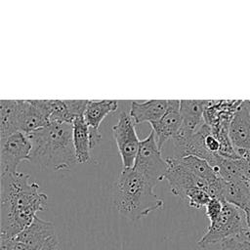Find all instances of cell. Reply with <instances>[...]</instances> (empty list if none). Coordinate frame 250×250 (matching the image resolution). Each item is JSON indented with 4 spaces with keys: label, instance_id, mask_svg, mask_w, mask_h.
I'll list each match as a JSON object with an SVG mask.
<instances>
[{
    "label": "cell",
    "instance_id": "cell-3",
    "mask_svg": "<svg viewBox=\"0 0 250 250\" xmlns=\"http://www.w3.org/2000/svg\"><path fill=\"white\" fill-rule=\"evenodd\" d=\"M145 176L132 168H123L113 186V203L124 217L136 221L160 210L164 202L153 191Z\"/></svg>",
    "mask_w": 250,
    "mask_h": 250
},
{
    "label": "cell",
    "instance_id": "cell-7",
    "mask_svg": "<svg viewBox=\"0 0 250 250\" xmlns=\"http://www.w3.org/2000/svg\"><path fill=\"white\" fill-rule=\"evenodd\" d=\"M31 143L26 134L16 133L0 141V175L14 174L22 161H30Z\"/></svg>",
    "mask_w": 250,
    "mask_h": 250
},
{
    "label": "cell",
    "instance_id": "cell-15",
    "mask_svg": "<svg viewBox=\"0 0 250 250\" xmlns=\"http://www.w3.org/2000/svg\"><path fill=\"white\" fill-rule=\"evenodd\" d=\"M168 100H149V101H133L131 103L130 116L136 125L143 122L150 124L158 121L166 112Z\"/></svg>",
    "mask_w": 250,
    "mask_h": 250
},
{
    "label": "cell",
    "instance_id": "cell-25",
    "mask_svg": "<svg viewBox=\"0 0 250 250\" xmlns=\"http://www.w3.org/2000/svg\"><path fill=\"white\" fill-rule=\"evenodd\" d=\"M41 250H59V242L57 239V236H54L51 238Z\"/></svg>",
    "mask_w": 250,
    "mask_h": 250
},
{
    "label": "cell",
    "instance_id": "cell-18",
    "mask_svg": "<svg viewBox=\"0 0 250 250\" xmlns=\"http://www.w3.org/2000/svg\"><path fill=\"white\" fill-rule=\"evenodd\" d=\"M175 159L183 167H185L186 169L193 173L198 178L207 182L209 185L215 182L218 178H220L217 175L215 169L204 159H201L193 155H188V156L175 158Z\"/></svg>",
    "mask_w": 250,
    "mask_h": 250
},
{
    "label": "cell",
    "instance_id": "cell-23",
    "mask_svg": "<svg viewBox=\"0 0 250 250\" xmlns=\"http://www.w3.org/2000/svg\"><path fill=\"white\" fill-rule=\"evenodd\" d=\"M236 151L241 160L243 180L250 186V149H237Z\"/></svg>",
    "mask_w": 250,
    "mask_h": 250
},
{
    "label": "cell",
    "instance_id": "cell-27",
    "mask_svg": "<svg viewBox=\"0 0 250 250\" xmlns=\"http://www.w3.org/2000/svg\"><path fill=\"white\" fill-rule=\"evenodd\" d=\"M243 103H244V104L246 105L247 109H248V110H249V112H250V100H246V101H243Z\"/></svg>",
    "mask_w": 250,
    "mask_h": 250
},
{
    "label": "cell",
    "instance_id": "cell-5",
    "mask_svg": "<svg viewBox=\"0 0 250 250\" xmlns=\"http://www.w3.org/2000/svg\"><path fill=\"white\" fill-rule=\"evenodd\" d=\"M133 168L145 176L153 187L165 179L169 165L161 155L153 131L141 141Z\"/></svg>",
    "mask_w": 250,
    "mask_h": 250
},
{
    "label": "cell",
    "instance_id": "cell-8",
    "mask_svg": "<svg viewBox=\"0 0 250 250\" xmlns=\"http://www.w3.org/2000/svg\"><path fill=\"white\" fill-rule=\"evenodd\" d=\"M54 236H56L54 224L36 216L27 228L11 239L12 250H41Z\"/></svg>",
    "mask_w": 250,
    "mask_h": 250
},
{
    "label": "cell",
    "instance_id": "cell-14",
    "mask_svg": "<svg viewBox=\"0 0 250 250\" xmlns=\"http://www.w3.org/2000/svg\"><path fill=\"white\" fill-rule=\"evenodd\" d=\"M229 133L236 150L250 149V112L243 101L232 117Z\"/></svg>",
    "mask_w": 250,
    "mask_h": 250
},
{
    "label": "cell",
    "instance_id": "cell-22",
    "mask_svg": "<svg viewBox=\"0 0 250 250\" xmlns=\"http://www.w3.org/2000/svg\"><path fill=\"white\" fill-rule=\"evenodd\" d=\"M224 207V201L218 198H211L208 204L205 206V213L210 221V224L214 223L219 219L222 214Z\"/></svg>",
    "mask_w": 250,
    "mask_h": 250
},
{
    "label": "cell",
    "instance_id": "cell-19",
    "mask_svg": "<svg viewBox=\"0 0 250 250\" xmlns=\"http://www.w3.org/2000/svg\"><path fill=\"white\" fill-rule=\"evenodd\" d=\"M17 100L0 101V141L18 132L16 124Z\"/></svg>",
    "mask_w": 250,
    "mask_h": 250
},
{
    "label": "cell",
    "instance_id": "cell-17",
    "mask_svg": "<svg viewBox=\"0 0 250 250\" xmlns=\"http://www.w3.org/2000/svg\"><path fill=\"white\" fill-rule=\"evenodd\" d=\"M30 102L44 114L50 123H68L74 121L66 101L61 100H30Z\"/></svg>",
    "mask_w": 250,
    "mask_h": 250
},
{
    "label": "cell",
    "instance_id": "cell-9",
    "mask_svg": "<svg viewBox=\"0 0 250 250\" xmlns=\"http://www.w3.org/2000/svg\"><path fill=\"white\" fill-rule=\"evenodd\" d=\"M169 165L165 180L168 181L170 191L183 199L187 190L190 188H202L207 191L210 186L207 182L195 176L193 173L183 167L174 157H166Z\"/></svg>",
    "mask_w": 250,
    "mask_h": 250
},
{
    "label": "cell",
    "instance_id": "cell-10",
    "mask_svg": "<svg viewBox=\"0 0 250 250\" xmlns=\"http://www.w3.org/2000/svg\"><path fill=\"white\" fill-rule=\"evenodd\" d=\"M206 104L207 100H180L182 124L174 138L189 137L204 125Z\"/></svg>",
    "mask_w": 250,
    "mask_h": 250
},
{
    "label": "cell",
    "instance_id": "cell-4",
    "mask_svg": "<svg viewBox=\"0 0 250 250\" xmlns=\"http://www.w3.org/2000/svg\"><path fill=\"white\" fill-rule=\"evenodd\" d=\"M249 230L245 212L226 201L221 216L217 221L210 224L206 232L198 240L199 248L223 243L227 239L244 235Z\"/></svg>",
    "mask_w": 250,
    "mask_h": 250
},
{
    "label": "cell",
    "instance_id": "cell-2",
    "mask_svg": "<svg viewBox=\"0 0 250 250\" xmlns=\"http://www.w3.org/2000/svg\"><path fill=\"white\" fill-rule=\"evenodd\" d=\"M27 136L31 143L29 162L55 171L68 170L77 163L72 124L49 123Z\"/></svg>",
    "mask_w": 250,
    "mask_h": 250
},
{
    "label": "cell",
    "instance_id": "cell-6",
    "mask_svg": "<svg viewBox=\"0 0 250 250\" xmlns=\"http://www.w3.org/2000/svg\"><path fill=\"white\" fill-rule=\"evenodd\" d=\"M135 123L130 113L121 111L117 123L112 127L113 137L122 160L123 168H132L139 151L140 143Z\"/></svg>",
    "mask_w": 250,
    "mask_h": 250
},
{
    "label": "cell",
    "instance_id": "cell-11",
    "mask_svg": "<svg viewBox=\"0 0 250 250\" xmlns=\"http://www.w3.org/2000/svg\"><path fill=\"white\" fill-rule=\"evenodd\" d=\"M182 124L179 100H168V107L165 114L156 122L150 124L158 147L162 151L164 144L172 140L178 133Z\"/></svg>",
    "mask_w": 250,
    "mask_h": 250
},
{
    "label": "cell",
    "instance_id": "cell-16",
    "mask_svg": "<svg viewBox=\"0 0 250 250\" xmlns=\"http://www.w3.org/2000/svg\"><path fill=\"white\" fill-rule=\"evenodd\" d=\"M72 138L77 163L83 164L89 162L92 146L89 127L84 116H79L74 119L72 123Z\"/></svg>",
    "mask_w": 250,
    "mask_h": 250
},
{
    "label": "cell",
    "instance_id": "cell-13",
    "mask_svg": "<svg viewBox=\"0 0 250 250\" xmlns=\"http://www.w3.org/2000/svg\"><path fill=\"white\" fill-rule=\"evenodd\" d=\"M50 122L30 100H17L16 124L18 132L30 134L47 126Z\"/></svg>",
    "mask_w": 250,
    "mask_h": 250
},
{
    "label": "cell",
    "instance_id": "cell-24",
    "mask_svg": "<svg viewBox=\"0 0 250 250\" xmlns=\"http://www.w3.org/2000/svg\"><path fill=\"white\" fill-rule=\"evenodd\" d=\"M204 142H205V146L209 150V152H211L212 154H219L221 145L217 137L211 133V130L206 134Z\"/></svg>",
    "mask_w": 250,
    "mask_h": 250
},
{
    "label": "cell",
    "instance_id": "cell-28",
    "mask_svg": "<svg viewBox=\"0 0 250 250\" xmlns=\"http://www.w3.org/2000/svg\"><path fill=\"white\" fill-rule=\"evenodd\" d=\"M245 235H246V237H247L248 239H250V228H249V230L246 232Z\"/></svg>",
    "mask_w": 250,
    "mask_h": 250
},
{
    "label": "cell",
    "instance_id": "cell-26",
    "mask_svg": "<svg viewBox=\"0 0 250 250\" xmlns=\"http://www.w3.org/2000/svg\"><path fill=\"white\" fill-rule=\"evenodd\" d=\"M243 211L245 212V215H246V220H247L248 228H250V190H249V194H248L247 202H246V205H245V207H244Z\"/></svg>",
    "mask_w": 250,
    "mask_h": 250
},
{
    "label": "cell",
    "instance_id": "cell-21",
    "mask_svg": "<svg viewBox=\"0 0 250 250\" xmlns=\"http://www.w3.org/2000/svg\"><path fill=\"white\" fill-rule=\"evenodd\" d=\"M245 234L227 239L222 243L221 250H250V239Z\"/></svg>",
    "mask_w": 250,
    "mask_h": 250
},
{
    "label": "cell",
    "instance_id": "cell-20",
    "mask_svg": "<svg viewBox=\"0 0 250 250\" xmlns=\"http://www.w3.org/2000/svg\"><path fill=\"white\" fill-rule=\"evenodd\" d=\"M182 200H186L189 207L199 209L208 204L211 200V196L202 188H190L186 191Z\"/></svg>",
    "mask_w": 250,
    "mask_h": 250
},
{
    "label": "cell",
    "instance_id": "cell-1",
    "mask_svg": "<svg viewBox=\"0 0 250 250\" xmlns=\"http://www.w3.org/2000/svg\"><path fill=\"white\" fill-rule=\"evenodd\" d=\"M48 196L25 173L0 175V241L27 228L38 211L46 209Z\"/></svg>",
    "mask_w": 250,
    "mask_h": 250
},
{
    "label": "cell",
    "instance_id": "cell-12",
    "mask_svg": "<svg viewBox=\"0 0 250 250\" xmlns=\"http://www.w3.org/2000/svg\"><path fill=\"white\" fill-rule=\"evenodd\" d=\"M118 102L115 100L90 101L84 112V119L89 127L92 148L96 146L102 140L100 133V125L103 120L110 113L117 110Z\"/></svg>",
    "mask_w": 250,
    "mask_h": 250
}]
</instances>
